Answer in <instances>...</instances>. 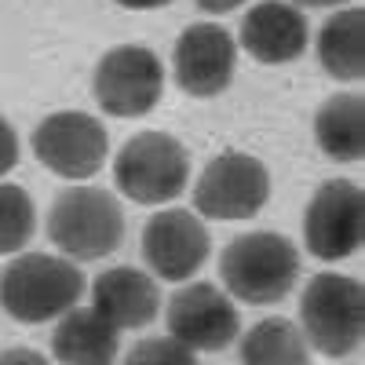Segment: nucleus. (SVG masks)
Here are the masks:
<instances>
[{
	"mask_svg": "<svg viewBox=\"0 0 365 365\" xmlns=\"http://www.w3.org/2000/svg\"><path fill=\"white\" fill-rule=\"evenodd\" d=\"M84 296V274L73 259L22 252L0 270V307L22 325H44L73 311Z\"/></svg>",
	"mask_w": 365,
	"mask_h": 365,
	"instance_id": "f257e3e1",
	"label": "nucleus"
},
{
	"mask_svg": "<svg viewBox=\"0 0 365 365\" xmlns=\"http://www.w3.org/2000/svg\"><path fill=\"white\" fill-rule=\"evenodd\" d=\"M220 278L230 299L270 307L282 303L299 282V252L285 234L252 230L237 234L220 256Z\"/></svg>",
	"mask_w": 365,
	"mask_h": 365,
	"instance_id": "f03ea898",
	"label": "nucleus"
},
{
	"mask_svg": "<svg viewBox=\"0 0 365 365\" xmlns=\"http://www.w3.org/2000/svg\"><path fill=\"white\" fill-rule=\"evenodd\" d=\"M299 332L325 358H347L365 336V289L351 274H314L299 296Z\"/></svg>",
	"mask_w": 365,
	"mask_h": 365,
	"instance_id": "7ed1b4c3",
	"label": "nucleus"
},
{
	"mask_svg": "<svg viewBox=\"0 0 365 365\" xmlns=\"http://www.w3.org/2000/svg\"><path fill=\"white\" fill-rule=\"evenodd\" d=\"M48 237L66 259H103L125 241V212L103 187H66L51 201Z\"/></svg>",
	"mask_w": 365,
	"mask_h": 365,
	"instance_id": "20e7f679",
	"label": "nucleus"
},
{
	"mask_svg": "<svg viewBox=\"0 0 365 365\" xmlns=\"http://www.w3.org/2000/svg\"><path fill=\"white\" fill-rule=\"evenodd\" d=\"M113 182L135 205H168L190 182V154L168 132H139L113 158Z\"/></svg>",
	"mask_w": 365,
	"mask_h": 365,
	"instance_id": "39448f33",
	"label": "nucleus"
},
{
	"mask_svg": "<svg viewBox=\"0 0 365 365\" xmlns=\"http://www.w3.org/2000/svg\"><path fill=\"white\" fill-rule=\"evenodd\" d=\"M165 66L158 51L143 44H117L110 48L91 77V96L99 110L110 117H146L161 103Z\"/></svg>",
	"mask_w": 365,
	"mask_h": 365,
	"instance_id": "423d86ee",
	"label": "nucleus"
},
{
	"mask_svg": "<svg viewBox=\"0 0 365 365\" xmlns=\"http://www.w3.org/2000/svg\"><path fill=\"white\" fill-rule=\"evenodd\" d=\"M29 146H34L37 161L51 175L84 182L106 165L110 135L99 117L81 113V110H58V113H48L34 128Z\"/></svg>",
	"mask_w": 365,
	"mask_h": 365,
	"instance_id": "0eeeda50",
	"label": "nucleus"
},
{
	"mask_svg": "<svg viewBox=\"0 0 365 365\" xmlns=\"http://www.w3.org/2000/svg\"><path fill=\"white\" fill-rule=\"evenodd\" d=\"M365 241V194L351 179H329L311 194L303 212V245L314 259L336 263Z\"/></svg>",
	"mask_w": 365,
	"mask_h": 365,
	"instance_id": "6e6552de",
	"label": "nucleus"
},
{
	"mask_svg": "<svg viewBox=\"0 0 365 365\" xmlns=\"http://www.w3.org/2000/svg\"><path fill=\"white\" fill-rule=\"evenodd\" d=\"M270 201V172L252 154L212 158L194 187V208L205 220H252Z\"/></svg>",
	"mask_w": 365,
	"mask_h": 365,
	"instance_id": "1a4fd4ad",
	"label": "nucleus"
},
{
	"mask_svg": "<svg viewBox=\"0 0 365 365\" xmlns=\"http://www.w3.org/2000/svg\"><path fill=\"white\" fill-rule=\"evenodd\" d=\"M237 66V41L216 22H194L179 34L172 51V77L194 99H216L230 88Z\"/></svg>",
	"mask_w": 365,
	"mask_h": 365,
	"instance_id": "9d476101",
	"label": "nucleus"
},
{
	"mask_svg": "<svg viewBox=\"0 0 365 365\" xmlns=\"http://www.w3.org/2000/svg\"><path fill=\"white\" fill-rule=\"evenodd\" d=\"M237 307L212 282H190L168 299V336L190 351H223L237 340Z\"/></svg>",
	"mask_w": 365,
	"mask_h": 365,
	"instance_id": "9b49d317",
	"label": "nucleus"
},
{
	"mask_svg": "<svg viewBox=\"0 0 365 365\" xmlns=\"http://www.w3.org/2000/svg\"><path fill=\"white\" fill-rule=\"evenodd\" d=\"M212 237L197 212H154L143 227V259L161 282H187L205 267Z\"/></svg>",
	"mask_w": 365,
	"mask_h": 365,
	"instance_id": "f8f14e48",
	"label": "nucleus"
},
{
	"mask_svg": "<svg viewBox=\"0 0 365 365\" xmlns=\"http://www.w3.org/2000/svg\"><path fill=\"white\" fill-rule=\"evenodd\" d=\"M237 44L263 66H285L307 51L311 22L296 4L285 0H259L256 8L241 15Z\"/></svg>",
	"mask_w": 365,
	"mask_h": 365,
	"instance_id": "ddd939ff",
	"label": "nucleus"
},
{
	"mask_svg": "<svg viewBox=\"0 0 365 365\" xmlns=\"http://www.w3.org/2000/svg\"><path fill=\"white\" fill-rule=\"evenodd\" d=\"M91 307L117 329H146L161 311V289L139 267H113L91 285Z\"/></svg>",
	"mask_w": 365,
	"mask_h": 365,
	"instance_id": "4468645a",
	"label": "nucleus"
},
{
	"mask_svg": "<svg viewBox=\"0 0 365 365\" xmlns=\"http://www.w3.org/2000/svg\"><path fill=\"white\" fill-rule=\"evenodd\" d=\"M120 351V329L96 307H73L51 332V358L58 365H113Z\"/></svg>",
	"mask_w": 365,
	"mask_h": 365,
	"instance_id": "2eb2a0df",
	"label": "nucleus"
},
{
	"mask_svg": "<svg viewBox=\"0 0 365 365\" xmlns=\"http://www.w3.org/2000/svg\"><path fill=\"white\" fill-rule=\"evenodd\" d=\"M318 63L340 84H358L365 77V11L340 8L318 29Z\"/></svg>",
	"mask_w": 365,
	"mask_h": 365,
	"instance_id": "dca6fc26",
	"label": "nucleus"
},
{
	"mask_svg": "<svg viewBox=\"0 0 365 365\" xmlns=\"http://www.w3.org/2000/svg\"><path fill=\"white\" fill-rule=\"evenodd\" d=\"M314 139L329 161L354 165L365 154V103L354 91L329 96L314 113Z\"/></svg>",
	"mask_w": 365,
	"mask_h": 365,
	"instance_id": "f3484780",
	"label": "nucleus"
},
{
	"mask_svg": "<svg viewBox=\"0 0 365 365\" xmlns=\"http://www.w3.org/2000/svg\"><path fill=\"white\" fill-rule=\"evenodd\" d=\"M241 365H311V347L289 318H263L241 336Z\"/></svg>",
	"mask_w": 365,
	"mask_h": 365,
	"instance_id": "a211bd4d",
	"label": "nucleus"
},
{
	"mask_svg": "<svg viewBox=\"0 0 365 365\" xmlns=\"http://www.w3.org/2000/svg\"><path fill=\"white\" fill-rule=\"evenodd\" d=\"M37 230V208L22 187L0 182V256H15Z\"/></svg>",
	"mask_w": 365,
	"mask_h": 365,
	"instance_id": "6ab92c4d",
	"label": "nucleus"
},
{
	"mask_svg": "<svg viewBox=\"0 0 365 365\" xmlns=\"http://www.w3.org/2000/svg\"><path fill=\"white\" fill-rule=\"evenodd\" d=\"M125 365H197V351L172 336H146L125 354Z\"/></svg>",
	"mask_w": 365,
	"mask_h": 365,
	"instance_id": "aec40b11",
	"label": "nucleus"
},
{
	"mask_svg": "<svg viewBox=\"0 0 365 365\" xmlns=\"http://www.w3.org/2000/svg\"><path fill=\"white\" fill-rule=\"evenodd\" d=\"M15 165H19V135L8 120L0 117V175H8Z\"/></svg>",
	"mask_w": 365,
	"mask_h": 365,
	"instance_id": "412c9836",
	"label": "nucleus"
},
{
	"mask_svg": "<svg viewBox=\"0 0 365 365\" xmlns=\"http://www.w3.org/2000/svg\"><path fill=\"white\" fill-rule=\"evenodd\" d=\"M0 365H51V361L34 347H8L0 354Z\"/></svg>",
	"mask_w": 365,
	"mask_h": 365,
	"instance_id": "4be33fe9",
	"label": "nucleus"
},
{
	"mask_svg": "<svg viewBox=\"0 0 365 365\" xmlns=\"http://www.w3.org/2000/svg\"><path fill=\"white\" fill-rule=\"evenodd\" d=\"M194 4L208 15H227V11H237V8H245L249 0H194Z\"/></svg>",
	"mask_w": 365,
	"mask_h": 365,
	"instance_id": "5701e85b",
	"label": "nucleus"
},
{
	"mask_svg": "<svg viewBox=\"0 0 365 365\" xmlns=\"http://www.w3.org/2000/svg\"><path fill=\"white\" fill-rule=\"evenodd\" d=\"M120 8H128V11H154V8H165L172 4V0H117Z\"/></svg>",
	"mask_w": 365,
	"mask_h": 365,
	"instance_id": "b1692460",
	"label": "nucleus"
},
{
	"mask_svg": "<svg viewBox=\"0 0 365 365\" xmlns=\"http://www.w3.org/2000/svg\"><path fill=\"white\" fill-rule=\"evenodd\" d=\"M296 4H303V8H340L347 0H296Z\"/></svg>",
	"mask_w": 365,
	"mask_h": 365,
	"instance_id": "393cba45",
	"label": "nucleus"
}]
</instances>
